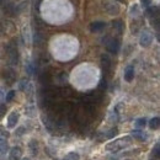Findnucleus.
<instances>
[{
  "mask_svg": "<svg viewBox=\"0 0 160 160\" xmlns=\"http://www.w3.org/2000/svg\"><path fill=\"white\" fill-rule=\"evenodd\" d=\"M153 42V35L149 32V31H144L140 36L139 43L142 47H149Z\"/></svg>",
  "mask_w": 160,
  "mask_h": 160,
  "instance_id": "5",
  "label": "nucleus"
},
{
  "mask_svg": "<svg viewBox=\"0 0 160 160\" xmlns=\"http://www.w3.org/2000/svg\"><path fill=\"white\" fill-rule=\"evenodd\" d=\"M131 137H122V138H118V139L113 140V142H111V143H108L107 145H106V149L107 150H110V152H113V153H116V152H118L121 149H123V148H126L127 145H129L131 144Z\"/></svg>",
  "mask_w": 160,
  "mask_h": 160,
  "instance_id": "1",
  "label": "nucleus"
},
{
  "mask_svg": "<svg viewBox=\"0 0 160 160\" xmlns=\"http://www.w3.org/2000/svg\"><path fill=\"white\" fill-rule=\"evenodd\" d=\"M101 67H102V70L105 73H107L110 69H111V59L108 58V56L103 54L101 57Z\"/></svg>",
  "mask_w": 160,
  "mask_h": 160,
  "instance_id": "9",
  "label": "nucleus"
},
{
  "mask_svg": "<svg viewBox=\"0 0 160 160\" xmlns=\"http://www.w3.org/2000/svg\"><path fill=\"white\" fill-rule=\"evenodd\" d=\"M159 124H160L159 117H154V118H152L150 122H149V127H150L152 129H158V128H159Z\"/></svg>",
  "mask_w": 160,
  "mask_h": 160,
  "instance_id": "13",
  "label": "nucleus"
},
{
  "mask_svg": "<svg viewBox=\"0 0 160 160\" xmlns=\"http://www.w3.org/2000/svg\"><path fill=\"white\" fill-rule=\"evenodd\" d=\"M40 80L43 85H46V84H48V82L51 81V75H49V74H47V73H43V74L41 75Z\"/></svg>",
  "mask_w": 160,
  "mask_h": 160,
  "instance_id": "17",
  "label": "nucleus"
},
{
  "mask_svg": "<svg viewBox=\"0 0 160 160\" xmlns=\"http://www.w3.org/2000/svg\"><path fill=\"white\" fill-rule=\"evenodd\" d=\"M106 27V23L103 21H95L90 23V31L91 32H100Z\"/></svg>",
  "mask_w": 160,
  "mask_h": 160,
  "instance_id": "8",
  "label": "nucleus"
},
{
  "mask_svg": "<svg viewBox=\"0 0 160 160\" xmlns=\"http://www.w3.org/2000/svg\"><path fill=\"white\" fill-rule=\"evenodd\" d=\"M56 160H58V159H56Z\"/></svg>",
  "mask_w": 160,
  "mask_h": 160,
  "instance_id": "31",
  "label": "nucleus"
},
{
  "mask_svg": "<svg viewBox=\"0 0 160 160\" xmlns=\"http://www.w3.org/2000/svg\"><path fill=\"white\" fill-rule=\"evenodd\" d=\"M19 118H20V113L18 111H12L8 117V127L9 128H15V126L19 122Z\"/></svg>",
  "mask_w": 160,
  "mask_h": 160,
  "instance_id": "6",
  "label": "nucleus"
},
{
  "mask_svg": "<svg viewBox=\"0 0 160 160\" xmlns=\"http://www.w3.org/2000/svg\"><path fill=\"white\" fill-rule=\"evenodd\" d=\"M147 14H148V18L152 21L153 26H155L157 28H159V6L154 5V6L148 8Z\"/></svg>",
  "mask_w": 160,
  "mask_h": 160,
  "instance_id": "2",
  "label": "nucleus"
},
{
  "mask_svg": "<svg viewBox=\"0 0 160 160\" xmlns=\"http://www.w3.org/2000/svg\"><path fill=\"white\" fill-rule=\"evenodd\" d=\"M64 160H80V157L78 153H74V152H72V153H69L65 158H64Z\"/></svg>",
  "mask_w": 160,
  "mask_h": 160,
  "instance_id": "18",
  "label": "nucleus"
},
{
  "mask_svg": "<svg viewBox=\"0 0 160 160\" xmlns=\"http://www.w3.org/2000/svg\"><path fill=\"white\" fill-rule=\"evenodd\" d=\"M105 8L107 10V12L110 15H116L120 12V8L116 4H110V2H105Z\"/></svg>",
  "mask_w": 160,
  "mask_h": 160,
  "instance_id": "11",
  "label": "nucleus"
},
{
  "mask_svg": "<svg viewBox=\"0 0 160 160\" xmlns=\"http://www.w3.org/2000/svg\"><path fill=\"white\" fill-rule=\"evenodd\" d=\"M8 152V142H0V157L6 154Z\"/></svg>",
  "mask_w": 160,
  "mask_h": 160,
  "instance_id": "16",
  "label": "nucleus"
},
{
  "mask_svg": "<svg viewBox=\"0 0 160 160\" xmlns=\"http://www.w3.org/2000/svg\"><path fill=\"white\" fill-rule=\"evenodd\" d=\"M4 1H5V0H0V4H2V2H4Z\"/></svg>",
  "mask_w": 160,
  "mask_h": 160,
  "instance_id": "27",
  "label": "nucleus"
},
{
  "mask_svg": "<svg viewBox=\"0 0 160 160\" xmlns=\"http://www.w3.org/2000/svg\"><path fill=\"white\" fill-rule=\"evenodd\" d=\"M133 79H134V68L132 65H129L124 70V80L128 81V82H131Z\"/></svg>",
  "mask_w": 160,
  "mask_h": 160,
  "instance_id": "10",
  "label": "nucleus"
},
{
  "mask_svg": "<svg viewBox=\"0 0 160 160\" xmlns=\"http://www.w3.org/2000/svg\"><path fill=\"white\" fill-rule=\"evenodd\" d=\"M30 148H31L32 155H37V153H38V143L36 140H31L30 142Z\"/></svg>",
  "mask_w": 160,
  "mask_h": 160,
  "instance_id": "14",
  "label": "nucleus"
},
{
  "mask_svg": "<svg viewBox=\"0 0 160 160\" xmlns=\"http://www.w3.org/2000/svg\"><path fill=\"white\" fill-rule=\"evenodd\" d=\"M106 47H107V51H108V52H111L112 54H117L121 48L120 40H117V38H111V40L106 43Z\"/></svg>",
  "mask_w": 160,
  "mask_h": 160,
  "instance_id": "4",
  "label": "nucleus"
},
{
  "mask_svg": "<svg viewBox=\"0 0 160 160\" xmlns=\"http://www.w3.org/2000/svg\"><path fill=\"white\" fill-rule=\"evenodd\" d=\"M118 1H121V2H123V1H124V0H118Z\"/></svg>",
  "mask_w": 160,
  "mask_h": 160,
  "instance_id": "28",
  "label": "nucleus"
},
{
  "mask_svg": "<svg viewBox=\"0 0 160 160\" xmlns=\"http://www.w3.org/2000/svg\"><path fill=\"white\" fill-rule=\"evenodd\" d=\"M100 89H106V80H105V81L102 80L100 82Z\"/></svg>",
  "mask_w": 160,
  "mask_h": 160,
  "instance_id": "25",
  "label": "nucleus"
},
{
  "mask_svg": "<svg viewBox=\"0 0 160 160\" xmlns=\"http://www.w3.org/2000/svg\"><path fill=\"white\" fill-rule=\"evenodd\" d=\"M14 96H15V91H14V90L9 91V92H8V95H6V98H5L6 102H10V101L14 99Z\"/></svg>",
  "mask_w": 160,
  "mask_h": 160,
  "instance_id": "21",
  "label": "nucleus"
},
{
  "mask_svg": "<svg viewBox=\"0 0 160 160\" xmlns=\"http://www.w3.org/2000/svg\"><path fill=\"white\" fill-rule=\"evenodd\" d=\"M117 132H118V131H117V128H112V129H111V131L107 133L106 138H112L113 136H116V134H117Z\"/></svg>",
  "mask_w": 160,
  "mask_h": 160,
  "instance_id": "22",
  "label": "nucleus"
},
{
  "mask_svg": "<svg viewBox=\"0 0 160 160\" xmlns=\"http://www.w3.org/2000/svg\"><path fill=\"white\" fill-rule=\"evenodd\" d=\"M23 160H30V159H28V158H26V159H23Z\"/></svg>",
  "mask_w": 160,
  "mask_h": 160,
  "instance_id": "29",
  "label": "nucleus"
},
{
  "mask_svg": "<svg viewBox=\"0 0 160 160\" xmlns=\"http://www.w3.org/2000/svg\"><path fill=\"white\" fill-rule=\"evenodd\" d=\"M145 126H147L145 118H138V120L136 121V127H137V128H144Z\"/></svg>",
  "mask_w": 160,
  "mask_h": 160,
  "instance_id": "19",
  "label": "nucleus"
},
{
  "mask_svg": "<svg viewBox=\"0 0 160 160\" xmlns=\"http://www.w3.org/2000/svg\"><path fill=\"white\" fill-rule=\"evenodd\" d=\"M112 25H113V28H117L120 32H122V21L121 20H117V21H113L112 22Z\"/></svg>",
  "mask_w": 160,
  "mask_h": 160,
  "instance_id": "20",
  "label": "nucleus"
},
{
  "mask_svg": "<svg viewBox=\"0 0 160 160\" xmlns=\"http://www.w3.org/2000/svg\"><path fill=\"white\" fill-rule=\"evenodd\" d=\"M153 154H154L157 158H159V157H160V147H159V144H155V147H154V149H153Z\"/></svg>",
  "mask_w": 160,
  "mask_h": 160,
  "instance_id": "23",
  "label": "nucleus"
},
{
  "mask_svg": "<svg viewBox=\"0 0 160 160\" xmlns=\"http://www.w3.org/2000/svg\"><path fill=\"white\" fill-rule=\"evenodd\" d=\"M9 132L5 129V128H2V127H0V142H6L8 138H9Z\"/></svg>",
  "mask_w": 160,
  "mask_h": 160,
  "instance_id": "15",
  "label": "nucleus"
},
{
  "mask_svg": "<svg viewBox=\"0 0 160 160\" xmlns=\"http://www.w3.org/2000/svg\"><path fill=\"white\" fill-rule=\"evenodd\" d=\"M23 131H25L23 128H20V129H18V132H16V133H18V136H22V132H23Z\"/></svg>",
  "mask_w": 160,
  "mask_h": 160,
  "instance_id": "26",
  "label": "nucleus"
},
{
  "mask_svg": "<svg viewBox=\"0 0 160 160\" xmlns=\"http://www.w3.org/2000/svg\"><path fill=\"white\" fill-rule=\"evenodd\" d=\"M8 53H9V58L11 64H18L19 60V51H18V46L15 44V42H10L8 46Z\"/></svg>",
  "mask_w": 160,
  "mask_h": 160,
  "instance_id": "3",
  "label": "nucleus"
},
{
  "mask_svg": "<svg viewBox=\"0 0 160 160\" xmlns=\"http://www.w3.org/2000/svg\"><path fill=\"white\" fill-rule=\"evenodd\" d=\"M22 157V150L19 147H15L10 150V154H9V160H21Z\"/></svg>",
  "mask_w": 160,
  "mask_h": 160,
  "instance_id": "7",
  "label": "nucleus"
},
{
  "mask_svg": "<svg viewBox=\"0 0 160 160\" xmlns=\"http://www.w3.org/2000/svg\"><path fill=\"white\" fill-rule=\"evenodd\" d=\"M4 113H5V107L4 106H0V117L4 116Z\"/></svg>",
  "mask_w": 160,
  "mask_h": 160,
  "instance_id": "24",
  "label": "nucleus"
},
{
  "mask_svg": "<svg viewBox=\"0 0 160 160\" xmlns=\"http://www.w3.org/2000/svg\"><path fill=\"white\" fill-rule=\"evenodd\" d=\"M132 137L136 138V139L140 140V142H143V140L147 139L145 133H143V132H140V131H133V132H132Z\"/></svg>",
  "mask_w": 160,
  "mask_h": 160,
  "instance_id": "12",
  "label": "nucleus"
},
{
  "mask_svg": "<svg viewBox=\"0 0 160 160\" xmlns=\"http://www.w3.org/2000/svg\"><path fill=\"white\" fill-rule=\"evenodd\" d=\"M127 160H129V159H127Z\"/></svg>",
  "mask_w": 160,
  "mask_h": 160,
  "instance_id": "30",
  "label": "nucleus"
}]
</instances>
